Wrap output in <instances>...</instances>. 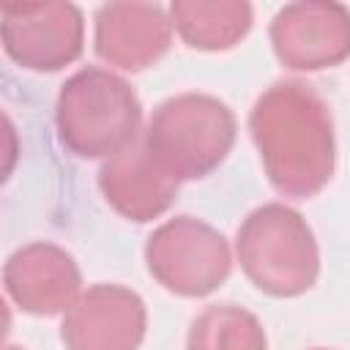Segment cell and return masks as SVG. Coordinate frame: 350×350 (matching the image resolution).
Listing matches in <instances>:
<instances>
[{
    "instance_id": "cell-11",
    "label": "cell",
    "mask_w": 350,
    "mask_h": 350,
    "mask_svg": "<svg viewBox=\"0 0 350 350\" xmlns=\"http://www.w3.org/2000/svg\"><path fill=\"white\" fill-rule=\"evenodd\" d=\"M98 189L118 216L145 224L170 211L180 183L153 164L139 137L120 153L104 159L98 167Z\"/></svg>"
},
{
    "instance_id": "cell-13",
    "label": "cell",
    "mask_w": 350,
    "mask_h": 350,
    "mask_svg": "<svg viewBox=\"0 0 350 350\" xmlns=\"http://www.w3.org/2000/svg\"><path fill=\"white\" fill-rule=\"evenodd\" d=\"M186 350H268V336L249 309L211 304L191 320Z\"/></svg>"
},
{
    "instance_id": "cell-6",
    "label": "cell",
    "mask_w": 350,
    "mask_h": 350,
    "mask_svg": "<svg viewBox=\"0 0 350 350\" xmlns=\"http://www.w3.org/2000/svg\"><path fill=\"white\" fill-rule=\"evenodd\" d=\"M5 55L27 71H60L85 46V16L74 3H14L0 11Z\"/></svg>"
},
{
    "instance_id": "cell-12",
    "label": "cell",
    "mask_w": 350,
    "mask_h": 350,
    "mask_svg": "<svg viewBox=\"0 0 350 350\" xmlns=\"http://www.w3.org/2000/svg\"><path fill=\"white\" fill-rule=\"evenodd\" d=\"M172 30L189 49L224 52L238 46L249 30L254 11L243 0H172Z\"/></svg>"
},
{
    "instance_id": "cell-1",
    "label": "cell",
    "mask_w": 350,
    "mask_h": 350,
    "mask_svg": "<svg viewBox=\"0 0 350 350\" xmlns=\"http://www.w3.org/2000/svg\"><path fill=\"white\" fill-rule=\"evenodd\" d=\"M249 134L265 178L282 197L309 200L334 178L331 107L309 82L282 79L265 88L249 112Z\"/></svg>"
},
{
    "instance_id": "cell-7",
    "label": "cell",
    "mask_w": 350,
    "mask_h": 350,
    "mask_svg": "<svg viewBox=\"0 0 350 350\" xmlns=\"http://www.w3.org/2000/svg\"><path fill=\"white\" fill-rule=\"evenodd\" d=\"M268 38L284 68H334L350 57V8L334 0L287 3L273 14Z\"/></svg>"
},
{
    "instance_id": "cell-10",
    "label": "cell",
    "mask_w": 350,
    "mask_h": 350,
    "mask_svg": "<svg viewBox=\"0 0 350 350\" xmlns=\"http://www.w3.org/2000/svg\"><path fill=\"white\" fill-rule=\"evenodd\" d=\"M172 44L170 11L159 3H107L93 14L96 55L120 71H145Z\"/></svg>"
},
{
    "instance_id": "cell-3",
    "label": "cell",
    "mask_w": 350,
    "mask_h": 350,
    "mask_svg": "<svg viewBox=\"0 0 350 350\" xmlns=\"http://www.w3.org/2000/svg\"><path fill=\"white\" fill-rule=\"evenodd\" d=\"M235 134V115L221 98L178 93L153 109L142 145L161 172L183 183L208 178L230 156Z\"/></svg>"
},
{
    "instance_id": "cell-15",
    "label": "cell",
    "mask_w": 350,
    "mask_h": 350,
    "mask_svg": "<svg viewBox=\"0 0 350 350\" xmlns=\"http://www.w3.org/2000/svg\"><path fill=\"white\" fill-rule=\"evenodd\" d=\"M312 350H325V347H312Z\"/></svg>"
},
{
    "instance_id": "cell-8",
    "label": "cell",
    "mask_w": 350,
    "mask_h": 350,
    "mask_svg": "<svg viewBox=\"0 0 350 350\" xmlns=\"http://www.w3.org/2000/svg\"><path fill=\"white\" fill-rule=\"evenodd\" d=\"M145 331V301L131 287L109 282L82 290L60 323L66 350H139Z\"/></svg>"
},
{
    "instance_id": "cell-2",
    "label": "cell",
    "mask_w": 350,
    "mask_h": 350,
    "mask_svg": "<svg viewBox=\"0 0 350 350\" xmlns=\"http://www.w3.org/2000/svg\"><path fill=\"white\" fill-rule=\"evenodd\" d=\"M55 126L68 153L79 159H109L139 139L142 104L120 74L85 66L60 85Z\"/></svg>"
},
{
    "instance_id": "cell-5",
    "label": "cell",
    "mask_w": 350,
    "mask_h": 350,
    "mask_svg": "<svg viewBox=\"0 0 350 350\" xmlns=\"http://www.w3.org/2000/svg\"><path fill=\"white\" fill-rule=\"evenodd\" d=\"M148 273L180 298H205L232 271L230 241L202 219L172 216L145 241Z\"/></svg>"
},
{
    "instance_id": "cell-14",
    "label": "cell",
    "mask_w": 350,
    "mask_h": 350,
    "mask_svg": "<svg viewBox=\"0 0 350 350\" xmlns=\"http://www.w3.org/2000/svg\"><path fill=\"white\" fill-rule=\"evenodd\" d=\"M3 350H25V347H16V345H5Z\"/></svg>"
},
{
    "instance_id": "cell-9",
    "label": "cell",
    "mask_w": 350,
    "mask_h": 350,
    "mask_svg": "<svg viewBox=\"0 0 350 350\" xmlns=\"http://www.w3.org/2000/svg\"><path fill=\"white\" fill-rule=\"evenodd\" d=\"M5 295L27 314L52 317L82 293V273L77 260L52 241H33L16 249L3 265Z\"/></svg>"
},
{
    "instance_id": "cell-4",
    "label": "cell",
    "mask_w": 350,
    "mask_h": 350,
    "mask_svg": "<svg viewBox=\"0 0 350 350\" xmlns=\"http://www.w3.org/2000/svg\"><path fill=\"white\" fill-rule=\"evenodd\" d=\"M235 257L246 279L271 298H298L320 276L314 232L284 202H265L246 213L235 232Z\"/></svg>"
}]
</instances>
